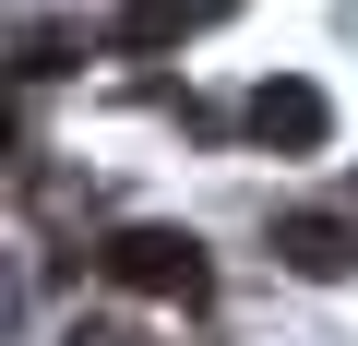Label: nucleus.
<instances>
[{
  "mask_svg": "<svg viewBox=\"0 0 358 346\" xmlns=\"http://www.w3.org/2000/svg\"><path fill=\"white\" fill-rule=\"evenodd\" d=\"M322 131H334V108H322V84H299V72H275V84L239 96V143H263V155H322Z\"/></svg>",
  "mask_w": 358,
  "mask_h": 346,
  "instance_id": "obj_2",
  "label": "nucleus"
},
{
  "mask_svg": "<svg viewBox=\"0 0 358 346\" xmlns=\"http://www.w3.org/2000/svg\"><path fill=\"white\" fill-rule=\"evenodd\" d=\"M192 24H203L192 0H120V13H108V48H179Z\"/></svg>",
  "mask_w": 358,
  "mask_h": 346,
  "instance_id": "obj_4",
  "label": "nucleus"
},
{
  "mask_svg": "<svg viewBox=\"0 0 358 346\" xmlns=\"http://www.w3.org/2000/svg\"><path fill=\"white\" fill-rule=\"evenodd\" d=\"M275 263H299V275H358V215H275Z\"/></svg>",
  "mask_w": 358,
  "mask_h": 346,
  "instance_id": "obj_3",
  "label": "nucleus"
},
{
  "mask_svg": "<svg viewBox=\"0 0 358 346\" xmlns=\"http://www.w3.org/2000/svg\"><path fill=\"white\" fill-rule=\"evenodd\" d=\"M96 275H108L120 298H179V310H203V298H215V263H203L192 227H108Z\"/></svg>",
  "mask_w": 358,
  "mask_h": 346,
  "instance_id": "obj_1",
  "label": "nucleus"
},
{
  "mask_svg": "<svg viewBox=\"0 0 358 346\" xmlns=\"http://www.w3.org/2000/svg\"><path fill=\"white\" fill-rule=\"evenodd\" d=\"M192 13H203V24H215V13H227V0H192Z\"/></svg>",
  "mask_w": 358,
  "mask_h": 346,
  "instance_id": "obj_5",
  "label": "nucleus"
}]
</instances>
